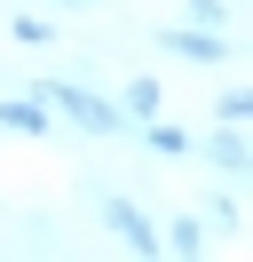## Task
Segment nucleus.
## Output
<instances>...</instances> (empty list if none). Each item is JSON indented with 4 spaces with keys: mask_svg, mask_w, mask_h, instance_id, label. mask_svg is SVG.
Masks as SVG:
<instances>
[{
    "mask_svg": "<svg viewBox=\"0 0 253 262\" xmlns=\"http://www.w3.org/2000/svg\"><path fill=\"white\" fill-rule=\"evenodd\" d=\"M166 48H174V56H190V64H214V56H221L206 32H166Z\"/></svg>",
    "mask_w": 253,
    "mask_h": 262,
    "instance_id": "obj_2",
    "label": "nucleus"
},
{
    "mask_svg": "<svg viewBox=\"0 0 253 262\" xmlns=\"http://www.w3.org/2000/svg\"><path fill=\"white\" fill-rule=\"evenodd\" d=\"M103 214H111V230H127V238H135V246H158V238H150V223H142L135 207H119V199H111Z\"/></svg>",
    "mask_w": 253,
    "mask_h": 262,
    "instance_id": "obj_3",
    "label": "nucleus"
},
{
    "mask_svg": "<svg viewBox=\"0 0 253 262\" xmlns=\"http://www.w3.org/2000/svg\"><path fill=\"white\" fill-rule=\"evenodd\" d=\"M47 96H56V103H63V112H71L87 135H119V112H103L95 96H79V88H47Z\"/></svg>",
    "mask_w": 253,
    "mask_h": 262,
    "instance_id": "obj_1",
    "label": "nucleus"
},
{
    "mask_svg": "<svg viewBox=\"0 0 253 262\" xmlns=\"http://www.w3.org/2000/svg\"><path fill=\"white\" fill-rule=\"evenodd\" d=\"M0 127H24V135H40V127H47V112H32V103H0Z\"/></svg>",
    "mask_w": 253,
    "mask_h": 262,
    "instance_id": "obj_4",
    "label": "nucleus"
}]
</instances>
